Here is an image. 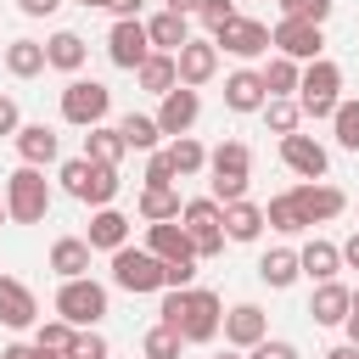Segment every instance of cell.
Returning <instances> with one entry per match:
<instances>
[{"label":"cell","instance_id":"16","mask_svg":"<svg viewBox=\"0 0 359 359\" xmlns=\"http://www.w3.org/2000/svg\"><path fill=\"white\" fill-rule=\"evenodd\" d=\"M11 146H17V157H22V163H34V168H45V163H56V157H62V140H56V129H50V123H17Z\"/></svg>","mask_w":359,"mask_h":359},{"label":"cell","instance_id":"15","mask_svg":"<svg viewBox=\"0 0 359 359\" xmlns=\"http://www.w3.org/2000/svg\"><path fill=\"white\" fill-rule=\"evenodd\" d=\"M0 325H6V331L39 325V303H34V292H28L17 275H0Z\"/></svg>","mask_w":359,"mask_h":359},{"label":"cell","instance_id":"24","mask_svg":"<svg viewBox=\"0 0 359 359\" xmlns=\"http://www.w3.org/2000/svg\"><path fill=\"white\" fill-rule=\"evenodd\" d=\"M309 320L314 325H342L348 320V286L342 280H320L314 297H309Z\"/></svg>","mask_w":359,"mask_h":359},{"label":"cell","instance_id":"29","mask_svg":"<svg viewBox=\"0 0 359 359\" xmlns=\"http://www.w3.org/2000/svg\"><path fill=\"white\" fill-rule=\"evenodd\" d=\"M163 151H168V163H174V180H191V174L208 168V146H202L196 135H174Z\"/></svg>","mask_w":359,"mask_h":359},{"label":"cell","instance_id":"26","mask_svg":"<svg viewBox=\"0 0 359 359\" xmlns=\"http://www.w3.org/2000/svg\"><path fill=\"white\" fill-rule=\"evenodd\" d=\"M297 269L320 286V280H337V269H342V252H337V241H309L303 252H297Z\"/></svg>","mask_w":359,"mask_h":359},{"label":"cell","instance_id":"31","mask_svg":"<svg viewBox=\"0 0 359 359\" xmlns=\"http://www.w3.org/2000/svg\"><path fill=\"white\" fill-rule=\"evenodd\" d=\"M6 73L11 79H39L45 73V45L39 39H11L6 45Z\"/></svg>","mask_w":359,"mask_h":359},{"label":"cell","instance_id":"58","mask_svg":"<svg viewBox=\"0 0 359 359\" xmlns=\"http://www.w3.org/2000/svg\"><path fill=\"white\" fill-rule=\"evenodd\" d=\"M348 314H359V286H348Z\"/></svg>","mask_w":359,"mask_h":359},{"label":"cell","instance_id":"19","mask_svg":"<svg viewBox=\"0 0 359 359\" xmlns=\"http://www.w3.org/2000/svg\"><path fill=\"white\" fill-rule=\"evenodd\" d=\"M264 101H269V90H264L258 67H236V73H224V107H230V112H258Z\"/></svg>","mask_w":359,"mask_h":359},{"label":"cell","instance_id":"53","mask_svg":"<svg viewBox=\"0 0 359 359\" xmlns=\"http://www.w3.org/2000/svg\"><path fill=\"white\" fill-rule=\"evenodd\" d=\"M140 6H146V0H107L112 17H140Z\"/></svg>","mask_w":359,"mask_h":359},{"label":"cell","instance_id":"62","mask_svg":"<svg viewBox=\"0 0 359 359\" xmlns=\"http://www.w3.org/2000/svg\"><path fill=\"white\" fill-rule=\"evenodd\" d=\"M0 224H6V196H0Z\"/></svg>","mask_w":359,"mask_h":359},{"label":"cell","instance_id":"46","mask_svg":"<svg viewBox=\"0 0 359 359\" xmlns=\"http://www.w3.org/2000/svg\"><path fill=\"white\" fill-rule=\"evenodd\" d=\"M146 185H174V163H168V151L157 146V151H146Z\"/></svg>","mask_w":359,"mask_h":359},{"label":"cell","instance_id":"48","mask_svg":"<svg viewBox=\"0 0 359 359\" xmlns=\"http://www.w3.org/2000/svg\"><path fill=\"white\" fill-rule=\"evenodd\" d=\"M247 359H297V348H292L286 337H264V342L247 348Z\"/></svg>","mask_w":359,"mask_h":359},{"label":"cell","instance_id":"61","mask_svg":"<svg viewBox=\"0 0 359 359\" xmlns=\"http://www.w3.org/2000/svg\"><path fill=\"white\" fill-rule=\"evenodd\" d=\"M39 359H62V353H45V348H39Z\"/></svg>","mask_w":359,"mask_h":359},{"label":"cell","instance_id":"56","mask_svg":"<svg viewBox=\"0 0 359 359\" xmlns=\"http://www.w3.org/2000/svg\"><path fill=\"white\" fill-rule=\"evenodd\" d=\"M342 331H348V342L359 348V314H348V320H342Z\"/></svg>","mask_w":359,"mask_h":359},{"label":"cell","instance_id":"9","mask_svg":"<svg viewBox=\"0 0 359 359\" xmlns=\"http://www.w3.org/2000/svg\"><path fill=\"white\" fill-rule=\"evenodd\" d=\"M107 56H112V67H123V73H135L146 56H151V39H146V22L140 17H118L112 28H107Z\"/></svg>","mask_w":359,"mask_h":359},{"label":"cell","instance_id":"44","mask_svg":"<svg viewBox=\"0 0 359 359\" xmlns=\"http://www.w3.org/2000/svg\"><path fill=\"white\" fill-rule=\"evenodd\" d=\"M196 17H202V28H208V34H219V28H224L230 17H241V11H236V0H202V6H196Z\"/></svg>","mask_w":359,"mask_h":359},{"label":"cell","instance_id":"39","mask_svg":"<svg viewBox=\"0 0 359 359\" xmlns=\"http://www.w3.org/2000/svg\"><path fill=\"white\" fill-rule=\"evenodd\" d=\"M140 348H146V359H180L185 337H180L174 325H163V320H157V325H151V331L140 337Z\"/></svg>","mask_w":359,"mask_h":359},{"label":"cell","instance_id":"36","mask_svg":"<svg viewBox=\"0 0 359 359\" xmlns=\"http://www.w3.org/2000/svg\"><path fill=\"white\" fill-rule=\"evenodd\" d=\"M180 208H185V202H180L174 185H146V191H140V219H146V224H157V219H180Z\"/></svg>","mask_w":359,"mask_h":359},{"label":"cell","instance_id":"2","mask_svg":"<svg viewBox=\"0 0 359 359\" xmlns=\"http://www.w3.org/2000/svg\"><path fill=\"white\" fill-rule=\"evenodd\" d=\"M45 213H50V180H45V168H34V163L11 168L6 174V219L11 224H39Z\"/></svg>","mask_w":359,"mask_h":359},{"label":"cell","instance_id":"7","mask_svg":"<svg viewBox=\"0 0 359 359\" xmlns=\"http://www.w3.org/2000/svg\"><path fill=\"white\" fill-rule=\"evenodd\" d=\"M112 286H123V292H163V258H151L146 247H118L112 252Z\"/></svg>","mask_w":359,"mask_h":359},{"label":"cell","instance_id":"10","mask_svg":"<svg viewBox=\"0 0 359 359\" xmlns=\"http://www.w3.org/2000/svg\"><path fill=\"white\" fill-rule=\"evenodd\" d=\"M219 50H230V56H241V62H252V56H269V28L258 22V17H230L219 34H208Z\"/></svg>","mask_w":359,"mask_h":359},{"label":"cell","instance_id":"41","mask_svg":"<svg viewBox=\"0 0 359 359\" xmlns=\"http://www.w3.org/2000/svg\"><path fill=\"white\" fill-rule=\"evenodd\" d=\"M73 331H79V325H67L62 314H56V320H39V325H34V348H45V353H67Z\"/></svg>","mask_w":359,"mask_h":359},{"label":"cell","instance_id":"4","mask_svg":"<svg viewBox=\"0 0 359 359\" xmlns=\"http://www.w3.org/2000/svg\"><path fill=\"white\" fill-rule=\"evenodd\" d=\"M56 314L67 320V325H101L107 320V286L101 280H90V275H73V280H62V292H56Z\"/></svg>","mask_w":359,"mask_h":359},{"label":"cell","instance_id":"51","mask_svg":"<svg viewBox=\"0 0 359 359\" xmlns=\"http://www.w3.org/2000/svg\"><path fill=\"white\" fill-rule=\"evenodd\" d=\"M56 6H62V0H17V11H22V17H50Z\"/></svg>","mask_w":359,"mask_h":359},{"label":"cell","instance_id":"50","mask_svg":"<svg viewBox=\"0 0 359 359\" xmlns=\"http://www.w3.org/2000/svg\"><path fill=\"white\" fill-rule=\"evenodd\" d=\"M17 123H22L17 101H11V95H0V135H17Z\"/></svg>","mask_w":359,"mask_h":359},{"label":"cell","instance_id":"52","mask_svg":"<svg viewBox=\"0 0 359 359\" xmlns=\"http://www.w3.org/2000/svg\"><path fill=\"white\" fill-rule=\"evenodd\" d=\"M0 359H39V348H34V342H6Z\"/></svg>","mask_w":359,"mask_h":359},{"label":"cell","instance_id":"8","mask_svg":"<svg viewBox=\"0 0 359 359\" xmlns=\"http://www.w3.org/2000/svg\"><path fill=\"white\" fill-rule=\"evenodd\" d=\"M269 45H275L280 56H292V62H314V56L325 50V28H320V22H297V17H280V22L269 28Z\"/></svg>","mask_w":359,"mask_h":359},{"label":"cell","instance_id":"47","mask_svg":"<svg viewBox=\"0 0 359 359\" xmlns=\"http://www.w3.org/2000/svg\"><path fill=\"white\" fill-rule=\"evenodd\" d=\"M191 280H196V258H174V264H163V292L191 286Z\"/></svg>","mask_w":359,"mask_h":359},{"label":"cell","instance_id":"5","mask_svg":"<svg viewBox=\"0 0 359 359\" xmlns=\"http://www.w3.org/2000/svg\"><path fill=\"white\" fill-rule=\"evenodd\" d=\"M107 112H112V90L101 84V79H67V90H62V118L73 123V129H90V123H107Z\"/></svg>","mask_w":359,"mask_h":359},{"label":"cell","instance_id":"25","mask_svg":"<svg viewBox=\"0 0 359 359\" xmlns=\"http://www.w3.org/2000/svg\"><path fill=\"white\" fill-rule=\"evenodd\" d=\"M208 168H213V180H247V174H252L247 140H219V146L208 151Z\"/></svg>","mask_w":359,"mask_h":359},{"label":"cell","instance_id":"40","mask_svg":"<svg viewBox=\"0 0 359 359\" xmlns=\"http://www.w3.org/2000/svg\"><path fill=\"white\" fill-rule=\"evenodd\" d=\"M331 135H337L342 151H359V101H337V112H331Z\"/></svg>","mask_w":359,"mask_h":359},{"label":"cell","instance_id":"60","mask_svg":"<svg viewBox=\"0 0 359 359\" xmlns=\"http://www.w3.org/2000/svg\"><path fill=\"white\" fill-rule=\"evenodd\" d=\"M73 6H107V0H73Z\"/></svg>","mask_w":359,"mask_h":359},{"label":"cell","instance_id":"27","mask_svg":"<svg viewBox=\"0 0 359 359\" xmlns=\"http://www.w3.org/2000/svg\"><path fill=\"white\" fill-rule=\"evenodd\" d=\"M297 275H303V269H297V252H292V247H269V252L258 258V280H264L269 292H286Z\"/></svg>","mask_w":359,"mask_h":359},{"label":"cell","instance_id":"3","mask_svg":"<svg viewBox=\"0 0 359 359\" xmlns=\"http://www.w3.org/2000/svg\"><path fill=\"white\" fill-rule=\"evenodd\" d=\"M337 101H342V67L325 62V56L303 62V73H297V107H303V118H331Z\"/></svg>","mask_w":359,"mask_h":359},{"label":"cell","instance_id":"14","mask_svg":"<svg viewBox=\"0 0 359 359\" xmlns=\"http://www.w3.org/2000/svg\"><path fill=\"white\" fill-rule=\"evenodd\" d=\"M174 67H180V84L202 90V84L219 73V45H213V39H185V45L174 50Z\"/></svg>","mask_w":359,"mask_h":359},{"label":"cell","instance_id":"22","mask_svg":"<svg viewBox=\"0 0 359 359\" xmlns=\"http://www.w3.org/2000/svg\"><path fill=\"white\" fill-rule=\"evenodd\" d=\"M146 39H151V50H180V45L191 39V17L163 6L157 17H146Z\"/></svg>","mask_w":359,"mask_h":359},{"label":"cell","instance_id":"12","mask_svg":"<svg viewBox=\"0 0 359 359\" xmlns=\"http://www.w3.org/2000/svg\"><path fill=\"white\" fill-rule=\"evenodd\" d=\"M157 118V129L174 140V135H191V123L202 118V95L191 90V84H174V90H163V107L151 112Z\"/></svg>","mask_w":359,"mask_h":359},{"label":"cell","instance_id":"45","mask_svg":"<svg viewBox=\"0 0 359 359\" xmlns=\"http://www.w3.org/2000/svg\"><path fill=\"white\" fill-rule=\"evenodd\" d=\"M84 174H90V157H67V163L56 168V180H62V191H67V196H79V191H84Z\"/></svg>","mask_w":359,"mask_h":359},{"label":"cell","instance_id":"54","mask_svg":"<svg viewBox=\"0 0 359 359\" xmlns=\"http://www.w3.org/2000/svg\"><path fill=\"white\" fill-rule=\"evenodd\" d=\"M337 252H342V264H348V269H359V230H353V236H348Z\"/></svg>","mask_w":359,"mask_h":359},{"label":"cell","instance_id":"34","mask_svg":"<svg viewBox=\"0 0 359 359\" xmlns=\"http://www.w3.org/2000/svg\"><path fill=\"white\" fill-rule=\"evenodd\" d=\"M297 73H303V62H292V56H280V50L258 67V79H264L269 95H297Z\"/></svg>","mask_w":359,"mask_h":359},{"label":"cell","instance_id":"21","mask_svg":"<svg viewBox=\"0 0 359 359\" xmlns=\"http://www.w3.org/2000/svg\"><path fill=\"white\" fill-rule=\"evenodd\" d=\"M84 241H90V252H95V247H101V252H118V247L129 241V219L107 202V208L90 213V236H84Z\"/></svg>","mask_w":359,"mask_h":359},{"label":"cell","instance_id":"57","mask_svg":"<svg viewBox=\"0 0 359 359\" xmlns=\"http://www.w3.org/2000/svg\"><path fill=\"white\" fill-rule=\"evenodd\" d=\"M163 6H168V11H185V17H191V11L202 6V0H163Z\"/></svg>","mask_w":359,"mask_h":359},{"label":"cell","instance_id":"18","mask_svg":"<svg viewBox=\"0 0 359 359\" xmlns=\"http://www.w3.org/2000/svg\"><path fill=\"white\" fill-rule=\"evenodd\" d=\"M146 252L163 258V264H174V258H196V247H191V236H185L180 219H157V224H146Z\"/></svg>","mask_w":359,"mask_h":359},{"label":"cell","instance_id":"33","mask_svg":"<svg viewBox=\"0 0 359 359\" xmlns=\"http://www.w3.org/2000/svg\"><path fill=\"white\" fill-rule=\"evenodd\" d=\"M118 163H90V174H84V191H79V202H90V208H107L112 196H118Z\"/></svg>","mask_w":359,"mask_h":359},{"label":"cell","instance_id":"55","mask_svg":"<svg viewBox=\"0 0 359 359\" xmlns=\"http://www.w3.org/2000/svg\"><path fill=\"white\" fill-rule=\"evenodd\" d=\"M325 359H359V348L353 342H337V348H325Z\"/></svg>","mask_w":359,"mask_h":359},{"label":"cell","instance_id":"37","mask_svg":"<svg viewBox=\"0 0 359 359\" xmlns=\"http://www.w3.org/2000/svg\"><path fill=\"white\" fill-rule=\"evenodd\" d=\"M118 135H123V146H129V151H157V140H163L157 118H146V112H129V118L118 123Z\"/></svg>","mask_w":359,"mask_h":359},{"label":"cell","instance_id":"17","mask_svg":"<svg viewBox=\"0 0 359 359\" xmlns=\"http://www.w3.org/2000/svg\"><path fill=\"white\" fill-rule=\"evenodd\" d=\"M224 342L230 348H252V342H264L269 337V320H264V309L258 303H236V309H224Z\"/></svg>","mask_w":359,"mask_h":359},{"label":"cell","instance_id":"20","mask_svg":"<svg viewBox=\"0 0 359 359\" xmlns=\"http://www.w3.org/2000/svg\"><path fill=\"white\" fill-rule=\"evenodd\" d=\"M84 56H90V45H84V34H73V28H56V34L45 39V67H56V73H79Z\"/></svg>","mask_w":359,"mask_h":359},{"label":"cell","instance_id":"28","mask_svg":"<svg viewBox=\"0 0 359 359\" xmlns=\"http://www.w3.org/2000/svg\"><path fill=\"white\" fill-rule=\"evenodd\" d=\"M135 79H140V90H151V95H163V90H174L180 84V67H174V50H151L140 67H135Z\"/></svg>","mask_w":359,"mask_h":359},{"label":"cell","instance_id":"59","mask_svg":"<svg viewBox=\"0 0 359 359\" xmlns=\"http://www.w3.org/2000/svg\"><path fill=\"white\" fill-rule=\"evenodd\" d=\"M213 359H247V353H241V348H224V353H213Z\"/></svg>","mask_w":359,"mask_h":359},{"label":"cell","instance_id":"43","mask_svg":"<svg viewBox=\"0 0 359 359\" xmlns=\"http://www.w3.org/2000/svg\"><path fill=\"white\" fill-rule=\"evenodd\" d=\"M275 6H280V17H297V22H320L325 28V17H331L337 0H275Z\"/></svg>","mask_w":359,"mask_h":359},{"label":"cell","instance_id":"42","mask_svg":"<svg viewBox=\"0 0 359 359\" xmlns=\"http://www.w3.org/2000/svg\"><path fill=\"white\" fill-rule=\"evenodd\" d=\"M112 348H107V337L95 331V325H84V331H73V342H67V353L62 359H107Z\"/></svg>","mask_w":359,"mask_h":359},{"label":"cell","instance_id":"30","mask_svg":"<svg viewBox=\"0 0 359 359\" xmlns=\"http://www.w3.org/2000/svg\"><path fill=\"white\" fill-rule=\"evenodd\" d=\"M50 269H56L62 280L90 275V241H84V236H62V241L50 247Z\"/></svg>","mask_w":359,"mask_h":359},{"label":"cell","instance_id":"6","mask_svg":"<svg viewBox=\"0 0 359 359\" xmlns=\"http://www.w3.org/2000/svg\"><path fill=\"white\" fill-rule=\"evenodd\" d=\"M180 224H185V236H191L196 258H213V252H224V208H219L213 196H196V202H185V208H180Z\"/></svg>","mask_w":359,"mask_h":359},{"label":"cell","instance_id":"13","mask_svg":"<svg viewBox=\"0 0 359 359\" xmlns=\"http://www.w3.org/2000/svg\"><path fill=\"white\" fill-rule=\"evenodd\" d=\"M280 163H286L297 180H325L331 151H325L314 135H280Z\"/></svg>","mask_w":359,"mask_h":359},{"label":"cell","instance_id":"23","mask_svg":"<svg viewBox=\"0 0 359 359\" xmlns=\"http://www.w3.org/2000/svg\"><path fill=\"white\" fill-rule=\"evenodd\" d=\"M258 236H264V208L247 202V196H241V202H224V241H241V247H247V241H258Z\"/></svg>","mask_w":359,"mask_h":359},{"label":"cell","instance_id":"32","mask_svg":"<svg viewBox=\"0 0 359 359\" xmlns=\"http://www.w3.org/2000/svg\"><path fill=\"white\" fill-rule=\"evenodd\" d=\"M123 135H118V123H90V135H84V157L90 163H123Z\"/></svg>","mask_w":359,"mask_h":359},{"label":"cell","instance_id":"35","mask_svg":"<svg viewBox=\"0 0 359 359\" xmlns=\"http://www.w3.org/2000/svg\"><path fill=\"white\" fill-rule=\"evenodd\" d=\"M258 112H264L269 135H297V123H303V107H297V95H269Z\"/></svg>","mask_w":359,"mask_h":359},{"label":"cell","instance_id":"49","mask_svg":"<svg viewBox=\"0 0 359 359\" xmlns=\"http://www.w3.org/2000/svg\"><path fill=\"white\" fill-rule=\"evenodd\" d=\"M208 185H213V202H219V208H224V202H241V196H247V180H208Z\"/></svg>","mask_w":359,"mask_h":359},{"label":"cell","instance_id":"38","mask_svg":"<svg viewBox=\"0 0 359 359\" xmlns=\"http://www.w3.org/2000/svg\"><path fill=\"white\" fill-rule=\"evenodd\" d=\"M264 224H269V230H280V236H297V230H309V224H303V213H297V202H292V191L269 196V208H264Z\"/></svg>","mask_w":359,"mask_h":359},{"label":"cell","instance_id":"1","mask_svg":"<svg viewBox=\"0 0 359 359\" xmlns=\"http://www.w3.org/2000/svg\"><path fill=\"white\" fill-rule=\"evenodd\" d=\"M157 320L174 325L185 342H213L219 325H224V303H219V292H208V286H174V292H163Z\"/></svg>","mask_w":359,"mask_h":359},{"label":"cell","instance_id":"11","mask_svg":"<svg viewBox=\"0 0 359 359\" xmlns=\"http://www.w3.org/2000/svg\"><path fill=\"white\" fill-rule=\"evenodd\" d=\"M292 202H297L303 224H331V219L348 208V196H342L331 180H303V185H292Z\"/></svg>","mask_w":359,"mask_h":359}]
</instances>
